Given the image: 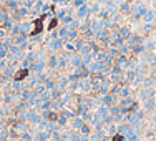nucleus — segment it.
I'll use <instances>...</instances> for the list:
<instances>
[{"label":"nucleus","instance_id":"nucleus-1","mask_svg":"<svg viewBox=\"0 0 156 141\" xmlns=\"http://www.w3.org/2000/svg\"><path fill=\"white\" fill-rule=\"evenodd\" d=\"M86 13H88V7H86V5H82V7L78 8V12H76L78 18H83V17H86Z\"/></svg>","mask_w":156,"mask_h":141},{"label":"nucleus","instance_id":"nucleus-2","mask_svg":"<svg viewBox=\"0 0 156 141\" xmlns=\"http://www.w3.org/2000/svg\"><path fill=\"white\" fill-rule=\"evenodd\" d=\"M60 2H62V4H65V2H70V0H60Z\"/></svg>","mask_w":156,"mask_h":141}]
</instances>
